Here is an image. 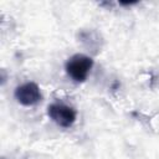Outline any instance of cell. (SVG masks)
Here are the masks:
<instances>
[{"label": "cell", "mask_w": 159, "mask_h": 159, "mask_svg": "<svg viewBox=\"0 0 159 159\" xmlns=\"http://www.w3.org/2000/svg\"><path fill=\"white\" fill-rule=\"evenodd\" d=\"M93 67V60L83 53H76L70 57L65 65L67 75L75 82H84Z\"/></svg>", "instance_id": "obj_1"}, {"label": "cell", "mask_w": 159, "mask_h": 159, "mask_svg": "<svg viewBox=\"0 0 159 159\" xmlns=\"http://www.w3.org/2000/svg\"><path fill=\"white\" fill-rule=\"evenodd\" d=\"M15 98L20 104H22L25 107L35 106L41 99L40 87L35 82H25L16 87Z\"/></svg>", "instance_id": "obj_3"}, {"label": "cell", "mask_w": 159, "mask_h": 159, "mask_svg": "<svg viewBox=\"0 0 159 159\" xmlns=\"http://www.w3.org/2000/svg\"><path fill=\"white\" fill-rule=\"evenodd\" d=\"M47 114L48 117L62 128H70L75 122L77 113L76 111L63 103H52L47 107Z\"/></svg>", "instance_id": "obj_2"}]
</instances>
